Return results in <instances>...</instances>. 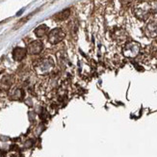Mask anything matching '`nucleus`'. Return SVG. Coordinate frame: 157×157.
<instances>
[{
    "label": "nucleus",
    "mask_w": 157,
    "mask_h": 157,
    "mask_svg": "<svg viewBox=\"0 0 157 157\" xmlns=\"http://www.w3.org/2000/svg\"><path fill=\"white\" fill-rule=\"evenodd\" d=\"M64 36H65L64 32H63L62 30H61V29L56 28V29L52 30V31L49 33L48 40H49V42H50L51 44H55L61 42V40H62L64 39Z\"/></svg>",
    "instance_id": "obj_1"
},
{
    "label": "nucleus",
    "mask_w": 157,
    "mask_h": 157,
    "mask_svg": "<svg viewBox=\"0 0 157 157\" xmlns=\"http://www.w3.org/2000/svg\"><path fill=\"white\" fill-rule=\"evenodd\" d=\"M43 50V44L40 42H33L28 46V52L30 54H38Z\"/></svg>",
    "instance_id": "obj_2"
},
{
    "label": "nucleus",
    "mask_w": 157,
    "mask_h": 157,
    "mask_svg": "<svg viewBox=\"0 0 157 157\" xmlns=\"http://www.w3.org/2000/svg\"><path fill=\"white\" fill-rule=\"evenodd\" d=\"M26 55V50L24 48H20V47H17L13 51V57L16 61H21Z\"/></svg>",
    "instance_id": "obj_3"
},
{
    "label": "nucleus",
    "mask_w": 157,
    "mask_h": 157,
    "mask_svg": "<svg viewBox=\"0 0 157 157\" xmlns=\"http://www.w3.org/2000/svg\"><path fill=\"white\" fill-rule=\"evenodd\" d=\"M46 32H47V27L45 25H40L35 30V34L39 38H42L44 35H45Z\"/></svg>",
    "instance_id": "obj_4"
},
{
    "label": "nucleus",
    "mask_w": 157,
    "mask_h": 157,
    "mask_svg": "<svg viewBox=\"0 0 157 157\" xmlns=\"http://www.w3.org/2000/svg\"><path fill=\"white\" fill-rule=\"evenodd\" d=\"M69 16H70V10H65L63 12L59 13L58 15H56L54 17H55L56 19H58V20H64Z\"/></svg>",
    "instance_id": "obj_5"
},
{
    "label": "nucleus",
    "mask_w": 157,
    "mask_h": 157,
    "mask_svg": "<svg viewBox=\"0 0 157 157\" xmlns=\"http://www.w3.org/2000/svg\"><path fill=\"white\" fill-rule=\"evenodd\" d=\"M147 32H151V36H154V33L155 32V35L157 34V22H151V23H149L147 27Z\"/></svg>",
    "instance_id": "obj_6"
}]
</instances>
